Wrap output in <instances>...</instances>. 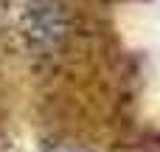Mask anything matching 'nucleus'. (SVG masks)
I'll return each mask as SVG.
<instances>
[{"instance_id":"1","label":"nucleus","mask_w":160,"mask_h":152,"mask_svg":"<svg viewBox=\"0 0 160 152\" xmlns=\"http://www.w3.org/2000/svg\"><path fill=\"white\" fill-rule=\"evenodd\" d=\"M25 28H28V37L34 42L45 39V42H53V37L62 34V11L56 3H45L39 6V0H31L28 8H25Z\"/></svg>"}]
</instances>
